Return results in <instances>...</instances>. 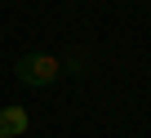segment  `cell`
<instances>
[{
  "label": "cell",
  "mask_w": 151,
  "mask_h": 138,
  "mask_svg": "<svg viewBox=\"0 0 151 138\" xmlns=\"http://www.w3.org/2000/svg\"><path fill=\"white\" fill-rule=\"evenodd\" d=\"M31 129L27 107H0V138H22Z\"/></svg>",
  "instance_id": "cell-2"
},
{
  "label": "cell",
  "mask_w": 151,
  "mask_h": 138,
  "mask_svg": "<svg viewBox=\"0 0 151 138\" xmlns=\"http://www.w3.org/2000/svg\"><path fill=\"white\" fill-rule=\"evenodd\" d=\"M14 76L27 85V89H49L58 76H62V62L53 53H22L14 62Z\"/></svg>",
  "instance_id": "cell-1"
}]
</instances>
